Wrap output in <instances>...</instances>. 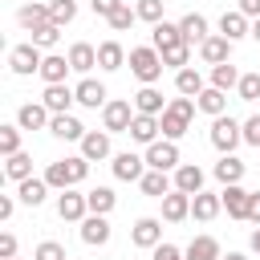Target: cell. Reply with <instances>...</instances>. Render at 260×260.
Here are the masks:
<instances>
[{"instance_id":"cell-51","label":"cell","mask_w":260,"mask_h":260,"mask_svg":"<svg viewBox=\"0 0 260 260\" xmlns=\"http://www.w3.org/2000/svg\"><path fill=\"white\" fill-rule=\"evenodd\" d=\"M154 260H187V256H183L175 244H158V248H154Z\"/></svg>"},{"instance_id":"cell-39","label":"cell","mask_w":260,"mask_h":260,"mask_svg":"<svg viewBox=\"0 0 260 260\" xmlns=\"http://www.w3.org/2000/svg\"><path fill=\"white\" fill-rule=\"evenodd\" d=\"M4 175L12 179V183H24V179H32V158L20 150V154H12L8 162H4Z\"/></svg>"},{"instance_id":"cell-19","label":"cell","mask_w":260,"mask_h":260,"mask_svg":"<svg viewBox=\"0 0 260 260\" xmlns=\"http://www.w3.org/2000/svg\"><path fill=\"white\" fill-rule=\"evenodd\" d=\"M158 118H150V114H134V122H130V138L134 142H142V146H150V142H158Z\"/></svg>"},{"instance_id":"cell-3","label":"cell","mask_w":260,"mask_h":260,"mask_svg":"<svg viewBox=\"0 0 260 260\" xmlns=\"http://www.w3.org/2000/svg\"><path fill=\"white\" fill-rule=\"evenodd\" d=\"M130 73L142 81V85H154L162 77V53L158 49H130Z\"/></svg>"},{"instance_id":"cell-50","label":"cell","mask_w":260,"mask_h":260,"mask_svg":"<svg viewBox=\"0 0 260 260\" xmlns=\"http://www.w3.org/2000/svg\"><path fill=\"white\" fill-rule=\"evenodd\" d=\"M0 256H4V260H16V236H12V232L0 236Z\"/></svg>"},{"instance_id":"cell-38","label":"cell","mask_w":260,"mask_h":260,"mask_svg":"<svg viewBox=\"0 0 260 260\" xmlns=\"http://www.w3.org/2000/svg\"><path fill=\"white\" fill-rule=\"evenodd\" d=\"M16 195H20V203H28V207H41V203H45V195H49V183H45V179H24Z\"/></svg>"},{"instance_id":"cell-5","label":"cell","mask_w":260,"mask_h":260,"mask_svg":"<svg viewBox=\"0 0 260 260\" xmlns=\"http://www.w3.org/2000/svg\"><path fill=\"white\" fill-rule=\"evenodd\" d=\"M134 114H138V110H130V102H106V106H102V126H106V134H130Z\"/></svg>"},{"instance_id":"cell-1","label":"cell","mask_w":260,"mask_h":260,"mask_svg":"<svg viewBox=\"0 0 260 260\" xmlns=\"http://www.w3.org/2000/svg\"><path fill=\"white\" fill-rule=\"evenodd\" d=\"M195 98H175L167 110H162V118H158V126H162V134L175 142V138H183L187 134V126H191V118H195Z\"/></svg>"},{"instance_id":"cell-11","label":"cell","mask_w":260,"mask_h":260,"mask_svg":"<svg viewBox=\"0 0 260 260\" xmlns=\"http://www.w3.org/2000/svg\"><path fill=\"white\" fill-rule=\"evenodd\" d=\"M146 175V158H138V154H114V179H122V183H138Z\"/></svg>"},{"instance_id":"cell-49","label":"cell","mask_w":260,"mask_h":260,"mask_svg":"<svg viewBox=\"0 0 260 260\" xmlns=\"http://www.w3.org/2000/svg\"><path fill=\"white\" fill-rule=\"evenodd\" d=\"M122 4H126V0H93V12H98V16H106V20H110V16H114V12H118V8H122Z\"/></svg>"},{"instance_id":"cell-34","label":"cell","mask_w":260,"mask_h":260,"mask_svg":"<svg viewBox=\"0 0 260 260\" xmlns=\"http://www.w3.org/2000/svg\"><path fill=\"white\" fill-rule=\"evenodd\" d=\"M215 179H219L223 187H232V183H240V179H244V162H240L236 154H223V158L215 162Z\"/></svg>"},{"instance_id":"cell-12","label":"cell","mask_w":260,"mask_h":260,"mask_svg":"<svg viewBox=\"0 0 260 260\" xmlns=\"http://www.w3.org/2000/svg\"><path fill=\"white\" fill-rule=\"evenodd\" d=\"M49 134H53V138H65V142H81L89 130H85L77 118H69V114H53V122H49Z\"/></svg>"},{"instance_id":"cell-14","label":"cell","mask_w":260,"mask_h":260,"mask_svg":"<svg viewBox=\"0 0 260 260\" xmlns=\"http://www.w3.org/2000/svg\"><path fill=\"white\" fill-rule=\"evenodd\" d=\"M219 37H228L232 45L240 41V37H252V24H248V16L236 8V12H223L219 16Z\"/></svg>"},{"instance_id":"cell-46","label":"cell","mask_w":260,"mask_h":260,"mask_svg":"<svg viewBox=\"0 0 260 260\" xmlns=\"http://www.w3.org/2000/svg\"><path fill=\"white\" fill-rule=\"evenodd\" d=\"M134 20H138V12H134L130 4H122V8H118V12L110 16V28H114V32H126V28L134 24Z\"/></svg>"},{"instance_id":"cell-24","label":"cell","mask_w":260,"mask_h":260,"mask_svg":"<svg viewBox=\"0 0 260 260\" xmlns=\"http://www.w3.org/2000/svg\"><path fill=\"white\" fill-rule=\"evenodd\" d=\"M69 65H73V73H89V69L98 65V49H93L89 41H77V45L69 49Z\"/></svg>"},{"instance_id":"cell-26","label":"cell","mask_w":260,"mask_h":260,"mask_svg":"<svg viewBox=\"0 0 260 260\" xmlns=\"http://www.w3.org/2000/svg\"><path fill=\"white\" fill-rule=\"evenodd\" d=\"M73 65H69V57H57V53H49L45 57V65H41V77H45V85H65V73H69Z\"/></svg>"},{"instance_id":"cell-18","label":"cell","mask_w":260,"mask_h":260,"mask_svg":"<svg viewBox=\"0 0 260 260\" xmlns=\"http://www.w3.org/2000/svg\"><path fill=\"white\" fill-rule=\"evenodd\" d=\"M199 57L215 69V65H223V61L232 57V41H228V37H207V41L199 45Z\"/></svg>"},{"instance_id":"cell-20","label":"cell","mask_w":260,"mask_h":260,"mask_svg":"<svg viewBox=\"0 0 260 260\" xmlns=\"http://www.w3.org/2000/svg\"><path fill=\"white\" fill-rule=\"evenodd\" d=\"M175 191H183V195H199V191H203V171H199L195 162H183V167L175 171Z\"/></svg>"},{"instance_id":"cell-55","label":"cell","mask_w":260,"mask_h":260,"mask_svg":"<svg viewBox=\"0 0 260 260\" xmlns=\"http://www.w3.org/2000/svg\"><path fill=\"white\" fill-rule=\"evenodd\" d=\"M248 248H252V252H260V228H252V236H248Z\"/></svg>"},{"instance_id":"cell-21","label":"cell","mask_w":260,"mask_h":260,"mask_svg":"<svg viewBox=\"0 0 260 260\" xmlns=\"http://www.w3.org/2000/svg\"><path fill=\"white\" fill-rule=\"evenodd\" d=\"M77 106H89V110H98V106H106V85L102 81H93V77H85V81H77Z\"/></svg>"},{"instance_id":"cell-10","label":"cell","mask_w":260,"mask_h":260,"mask_svg":"<svg viewBox=\"0 0 260 260\" xmlns=\"http://www.w3.org/2000/svg\"><path fill=\"white\" fill-rule=\"evenodd\" d=\"M53 122V114L45 110V102H24L20 110H16V126L20 130H41V126H49Z\"/></svg>"},{"instance_id":"cell-48","label":"cell","mask_w":260,"mask_h":260,"mask_svg":"<svg viewBox=\"0 0 260 260\" xmlns=\"http://www.w3.org/2000/svg\"><path fill=\"white\" fill-rule=\"evenodd\" d=\"M244 142H248V146H260V114H252V118L244 122Z\"/></svg>"},{"instance_id":"cell-2","label":"cell","mask_w":260,"mask_h":260,"mask_svg":"<svg viewBox=\"0 0 260 260\" xmlns=\"http://www.w3.org/2000/svg\"><path fill=\"white\" fill-rule=\"evenodd\" d=\"M89 175V158H57V162H49V171H45V183L49 187H61V191H69L73 183H81Z\"/></svg>"},{"instance_id":"cell-56","label":"cell","mask_w":260,"mask_h":260,"mask_svg":"<svg viewBox=\"0 0 260 260\" xmlns=\"http://www.w3.org/2000/svg\"><path fill=\"white\" fill-rule=\"evenodd\" d=\"M219 260H248L244 252H228V256H219Z\"/></svg>"},{"instance_id":"cell-4","label":"cell","mask_w":260,"mask_h":260,"mask_svg":"<svg viewBox=\"0 0 260 260\" xmlns=\"http://www.w3.org/2000/svg\"><path fill=\"white\" fill-rule=\"evenodd\" d=\"M240 142H244V126H240L232 114H219V118L211 122V146L223 150V154H232Z\"/></svg>"},{"instance_id":"cell-7","label":"cell","mask_w":260,"mask_h":260,"mask_svg":"<svg viewBox=\"0 0 260 260\" xmlns=\"http://www.w3.org/2000/svg\"><path fill=\"white\" fill-rule=\"evenodd\" d=\"M146 167L150 171H179L183 162H179V146L167 138V142H150L146 146Z\"/></svg>"},{"instance_id":"cell-43","label":"cell","mask_w":260,"mask_h":260,"mask_svg":"<svg viewBox=\"0 0 260 260\" xmlns=\"http://www.w3.org/2000/svg\"><path fill=\"white\" fill-rule=\"evenodd\" d=\"M187 61H191V45H175V49H167V53H162V65H171L175 73H179V69H187Z\"/></svg>"},{"instance_id":"cell-53","label":"cell","mask_w":260,"mask_h":260,"mask_svg":"<svg viewBox=\"0 0 260 260\" xmlns=\"http://www.w3.org/2000/svg\"><path fill=\"white\" fill-rule=\"evenodd\" d=\"M240 12L252 16V20H260V0H240Z\"/></svg>"},{"instance_id":"cell-29","label":"cell","mask_w":260,"mask_h":260,"mask_svg":"<svg viewBox=\"0 0 260 260\" xmlns=\"http://www.w3.org/2000/svg\"><path fill=\"white\" fill-rule=\"evenodd\" d=\"M219 207H223V199H219V195H207V191L191 195V215H195V219H203V223H207V219H215V215H219Z\"/></svg>"},{"instance_id":"cell-8","label":"cell","mask_w":260,"mask_h":260,"mask_svg":"<svg viewBox=\"0 0 260 260\" xmlns=\"http://www.w3.org/2000/svg\"><path fill=\"white\" fill-rule=\"evenodd\" d=\"M57 215H61V219H69V223H81V219L89 215V199H85V195H77V191L69 187V191H61V199H57Z\"/></svg>"},{"instance_id":"cell-31","label":"cell","mask_w":260,"mask_h":260,"mask_svg":"<svg viewBox=\"0 0 260 260\" xmlns=\"http://www.w3.org/2000/svg\"><path fill=\"white\" fill-rule=\"evenodd\" d=\"M195 106L203 110V114H211V118H219L223 110H228V93L223 89H215V85H207L199 98H195Z\"/></svg>"},{"instance_id":"cell-9","label":"cell","mask_w":260,"mask_h":260,"mask_svg":"<svg viewBox=\"0 0 260 260\" xmlns=\"http://www.w3.org/2000/svg\"><path fill=\"white\" fill-rule=\"evenodd\" d=\"M130 240H134L138 248H150V252H154V248L162 244V223H158L154 215H142V219L134 223V232H130Z\"/></svg>"},{"instance_id":"cell-13","label":"cell","mask_w":260,"mask_h":260,"mask_svg":"<svg viewBox=\"0 0 260 260\" xmlns=\"http://www.w3.org/2000/svg\"><path fill=\"white\" fill-rule=\"evenodd\" d=\"M219 199H223V207H228L232 219H248V199H252V191H244L240 183H232V187L219 191Z\"/></svg>"},{"instance_id":"cell-37","label":"cell","mask_w":260,"mask_h":260,"mask_svg":"<svg viewBox=\"0 0 260 260\" xmlns=\"http://www.w3.org/2000/svg\"><path fill=\"white\" fill-rule=\"evenodd\" d=\"M240 77H244V73H240L232 61H223V65H215V69H211V85H215V89H223V93H228V89H236V85H240Z\"/></svg>"},{"instance_id":"cell-16","label":"cell","mask_w":260,"mask_h":260,"mask_svg":"<svg viewBox=\"0 0 260 260\" xmlns=\"http://www.w3.org/2000/svg\"><path fill=\"white\" fill-rule=\"evenodd\" d=\"M81 158H89V162L110 158V134H106V130H89V134L81 138Z\"/></svg>"},{"instance_id":"cell-41","label":"cell","mask_w":260,"mask_h":260,"mask_svg":"<svg viewBox=\"0 0 260 260\" xmlns=\"http://www.w3.org/2000/svg\"><path fill=\"white\" fill-rule=\"evenodd\" d=\"M49 16H53L57 28H65V24L77 16V4H73V0H53V4H49Z\"/></svg>"},{"instance_id":"cell-57","label":"cell","mask_w":260,"mask_h":260,"mask_svg":"<svg viewBox=\"0 0 260 260\" xmlns=\"http://www.w3.org/2000/svg\"><path fill=\"white\" fill-rule=\"evenodd\" d=\"M252 41L260 45V20H252Z\"/></svg>"},{"instance_id":"cell-25","label":"cell","mask_w":260,"mask_h":260,"mask_svg":"<svg viewBox=\"0 0 260 260\" xmlns=\"http://www.w3.org/2000/svg\"><path fill=\"white\" fill-rule=\"evenodd\" d=\"M98 65H102L106 73L122 69V65H126V49H122L118 41H102V45H98Z\"/></svg>"},{"instance_id":"cell-32","label":"cell","mask_w":260,"mask_h":260,"mask_svg":"<svg viewBox=\"0 0 260 260\" xmlns=\"http://www.w3.org/2000/svg\"><path fill=\"white\" fill-rule=\"evenodd\" d=\"M138 187H142V195H150V199L171 195V179H167V171H146V175L138 179Z\"/></svg>"},{"instance_id":"cell-6","label":"cell","mask_w":260,"mask_h":260,"mask_svg":"<svg viewBox=\"0 0 260 260\" xmlns=\"http://www.w3.org/2000/svg\"><path fill=\"white\" fill-rule=\"evenodd\" d=\"M8 65H12V73H16V77H28V73H41L45 57H41V49L28 41V45H16V49L8 53Z\"/></svg>"},{"instance_id":"cell-36","label":"cell","mask_w":260,"mask_h":260,"mask_svg":"<svg viewBox=\"0 0 260 260\" xmlns=\"http://www.w3.org/2000/svg\"><path fill=\"white\" fill-rule=\"evenodd\" d=\"M16 20H20V24H24L28 32H32V28H41V24H49L53 16H49V4H24V8L16 12Z\"/></svg>"},{"instance_id":"cell-28","label":"cell","mask_w":260,"mask_h":260,"mask_svg":"<svg viewBox=\"0 0 260 260\" xmlns=\"http://www.w3.org/2000/svg\"><path fill=\"white\" fill-rule=\"evenodd\" d=\"M134 110H138V114H150V118H158L167 106H162V93H158L154 85H142V89L134 93Z\"/></svg>"},{"instance_id":"cell-23","label":"cell","mask_w":260,"mask_h":260,"mask_svg":"<svg viewBox=\"0 0 260 260\" xmlns=\"http://www.w3.org/2000/svg\"><path fill=\"white\" fill-rule=\"evenodd\" d=\"M150 41H154V49H158V53H167V49H175V45H187V41H183V28H179V24H167V20H162V24H154Z\"/></svg>"},{"instance_id":"cell-17","label":"cell","mask_w":260,"mask_h":260,"mask_svg":"<svg viewBox=\"0 0 260 260\" xmlns=\"http://www.w3.org/2000/svg\"><path fill=\"white\" fill-rule=\"evenodd\" d=\"M81 240H85L89 248H102V244L110 240V219H106V215H85V219H81Z\"/></svg>"},{"instance_id":"cell-40","label":"cell","mask_w":260,"mask_h":260,"mask_svg":"<svg viewBox=\"0 0 260 260\" xmlns=\"http://www.w3.org/2000/svg\"><path fill=\"white\" fill-rule=\"evenodd\" d=\"M0 154L4 158L20 154V126H0Z\"/></svg>"},{"instance_id":"cell-30","label":"cell","mask_w":260,"mask_h":260,"mask_svg":"<svg viewBox=\"0 0 260 260\" xmlns=\"http://www.w3.org/2000/svg\"><path fill=\"white\" fill-rule=\"evenodd\" d=\"M183 256H187V260H219V240H215V236H195Z\"/></svg>"},{"instance_id":"cell-42","label":"cell","mask_w":260,"mask_h":260,"mask_svg":"<svg viewBox=\"0 0 260 260\" xmlns=\"http://www.w3.org/2000/svg\"><path fill=\"white\" fill-rule=\"evenodd\" d=\"M57 41H61V28H57L53 20L41 24V28H32V45H37V49H53Z\"/></svg>"},{"instance_id":"cell-44","label":"cell","mask_w":260,"mask_h":260,"mask_svg":"<svg viewBox=\"0 0 260 260\" xmlns=\"http://www.w3.org/2000/svg\"><path fill=\"white\" fill-rule=\"evenodd\" d=\"M236 93H240V102H256L260 98V73H244L240 85H236Z\"/></svg>"},{"instance_id":"cell-47","label":"cell","mask_w":260,"mask_h":260,"mask_svg":"<svg viewBox=\"0 0 260 260\" xmlns=\"http://www.w3.org/2000/svg\"><path fill=\"white\" fill-rule=\"evenodd\" d=\"M32 260H69V256H65V248H61L57 240H45V244H37Z\"/></svg>"},{"instance_id":"cell-52","label":"cell","mask_w":260,"mask_h":260,"mask_svg":"<svg viewBox=\"0 0 260 260\" xmlns=\"http://www.w3.org/2000/svg\"><path fill=\"white\" fill-rule=\"evenodd\" d=\"M248 219L260 228V191H252V199H248Z\"/></svg>"},{"instance_id":"cell-35","label":"cell","mask_w":260,"mask_h":260,"mask_svg":"<svg viewBox=\"0 0 260 260\" xmlns=\"http://www.w3.org/2000/svg\"><path fill=\"white\" fill-rule=\"evenodd\" d=\"M85 199H89V215H110L118 203V195L110 187H93V191H85Z\"/></svg>"},{"instance_id":"cell-33","label":"cell","mask_w":260,"mask_h":260,"mask_svg":"<svg viewBox=\"0 0 260 260\" xmlns=\"http://www.w3.org/2000/svg\"><path fill=\"white\" fill-rule=\"evenodd\" d=\"M179 28H183V41H187V45H195V41L203 45V41H207V20H203L199 12H187V16L179 20Z\"/></svg>"},{"instance_id":"cell-54","label":"cell","mask_w":260,"mask_h":260,"mask_svg":"<svg viewBox=\"0 0 260 260\" xmlns=\"http://www.w3.org/2000/svg\"><path fill=\"white\" fill-rule=\"evenodd\" d=\"M12 207H16V203H12L8 195H0V219H12Z\"/></svg>"},{"instance_id":"cell-45","label":"cell","mask_w":260,"mask_h":260,"mask_svg":"<svg viewBox=\"0 0 260 260\" xmlns=\"http://www.w3.org/2000/svg\"><path fill=\"white\" fill-rule=\"evenodd\" d=\"M138 20H150V24H162V0H138L134 4Z\"/></svg>"},{"instance_id":"cell-22","label":"cell","mask_w":260,"mask_h":260,"mask_svg":"<svg viewBox=\"0 0 260 260\" xmlns=\"http://www.w3.org/2000/svg\"><path fill=\"white\" fill-rule=\"evenodd\" d=\"M187 215H191V195H183V191L162 195V219L179 223V219H187Z\"/></svg>"},{"instance_id":"cell-15","label":"cell","mask_w":260,"mask_h":260,"mask_svg":"<svg viewBox=\"0 0 260 260\" xmlns=\"http://www.w3.org/2000/svg\"><path fill=\"white\" fill-rule=\"evenodd\" d=\"M41 102H45L49 114H69V106L77 102V93H73L69 85H45V98H41Z\"/></svg>"},{"instance_id":"cell-27","label":"cell","mask_w":260,"mask_h":260,"mask_svg":"<svg viewBox=\"0 0 260 260\" xmlns=\"http://www.w3.org/2000/svg\"><path fill=\"white\" fill-rule=\"evenodd\" d=\"M175 89H179V98H199L207 85H203L199 69H191V65H187V69H179V73H175Z\"/></svg>"}]
</instances>
